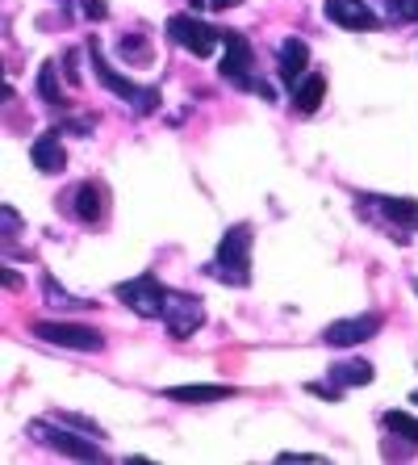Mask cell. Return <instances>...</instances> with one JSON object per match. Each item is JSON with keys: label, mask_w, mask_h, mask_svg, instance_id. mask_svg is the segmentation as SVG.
Returning <instances> with one entry per match:
<instances>
[{"label": "cell", "mask_w": 418, "mask_h": 465, "mask_svg": "<svg viewBox=\"0 0 418 465\" xmlns=\"http://www.w3.org/2000/svg\"><path fill=\"white\" fill-rule=\"evenodd\" d=\"M322 13L326 22L344 25V30H376L381 17L368 9V0H322Z\"/></svg>", "instance_id": "10"}, {"label": "cell", "mask_w": 418, "mask_h": 465, "mask_svg": "<svg viewBox=\"0 0 418 465\" xmlns=\"http://www.w3.org/2000/svg\"><path fill=\"white\" fill-rule=\"evenodd\" d=\"M235 386H222V381H197V386H168L163 399L168 402H184V407H201V402H226L235 399Z\"/></svg>", "instance_id": "13"}, {"label": "cell", "mask_w": 418, "mask_h": 465, "mask_svg": "<svg viewBox=\"0 0 418 465\" xmlns=\"http://www.w3.org/2000/svg\"><path fill=\"white\" fill-rule=\"evenodd\" d=\"M113 293H118L122 302L139 314V319H160V314H163V298H168V285H163L155 272H139V277H130V282L113 285Z\"/></svg>", "instance_id": "5"}, {"label": "cell", "mask_w": 418, "mask_h": 465, "mask_svg": "<svg viewBox=\"0 0 418 465\" xmlns=\"http://www.w3.org/2000/svg\"><path fill=\"white\" fill-rule=\"evenodd\" d=\"M34 336L43 340V344L72 348V352H101V348H105L101 331L80 327V323H59V319H38V323H34Z\"/></svg>", "instance_id": "7"}, {"label": "cell", "mask_w": 418, "mask_h": 465, "mask_svg": "<svg viewBox=\"0 0 418 465\" xmlns=\"http://www.w3.org/2000/svg\"><path fill=\"white\" fill-rule=\"evenodd\" d=\"M306 67H310V46L301 43V38H285L277 51V76L280 84L297 88V80L306 76Z\"/></svg>", "instance_id": "14"}, {"label": "cell", "mask_w": 418, "mask_h": 465, "mask_svg": "<svg viewBox=\"0 0 418 465\" xmlns=\"http://www.w3.org/2000/svg\"><path fill=\"white\" fill-rule=\"evenodd\" d=\"M381 423H385L394 436H402L410 449H418V420L410 411H385V415H381Z\"/></svg>", "instance_id": "20"}, {"label": "cell", "mask_w": 418, "mask_h": 465, "mask_svg": "<svg viewBox=\"0 0 418 465\" xmlns=\"http://www.w3.org/2000/svg\"><path fill=\"white\" fill-rule=\"evenodd\" d=\"M51 420H59V423H72V428H80V432H88V436H105V428H101V423H92V420H84V415H67V411H54Z\"/></svg>", "instance_id": "23"}, {"label": "cell", "mask_w": 418, "mask_h": 465, "mask_svg": "<svg viewBox=\"0 0 418 465\" xmlns=\"http://www.w3.org/2000/svg\"><path fill=\"white\" fill-rule=\"evenodd\" d=\"M410 402H414V407H418V390H414V394H410Z\"/></svg>", "instance_id": "29"}, {"label": "cell", "mask_w": 418, "mask_h": 465, "mask_svg": "<svg viewBox=\"0 0 418 465\" xmlns=\"http://www.w3.org/2000/svg\"><path fill=\"white\" fill-rule=\"evenodd\" d=\"M326 378H331L339 390H347V386H368V381L376 378V369L368 365V361H339V365L326 369Z\"/></svg>", "instance_id": "16"}, {"label": "cell", "mask_w": 418, "mask_h": 465, "mask_svg": "<svg viewBox=\"0 0 418 465\" xmlns=\"http://www.w3.org/2000/svg\"><path fill=\"white\" fill-rule=\"evenodd\" d=\"M306 390H310V394H318V399H326V402H339V394H344L335 381H331V386H326V381H310Z\"/></svg>", "instance_id": "25"}, {"label": "cell", "mask_w": 418, "mask_h": 465, "mask_svg": "<svg viewBox=\"0 0 418 465\" xmlns=\"http://www.w3.org/2000/svg\"><path fill=\"white\" fill-rule=\"evenodd\" d=\"M63 76L72 80V84H80V51H67L63 54Z\"/></svg>", "instance_id": "26"}, {"label": "cell", "mask_w": 418, "mask_h": 465, "mask_svg": "<svg viewBox=\"0 0 418 465\" xmlns=\"http://www.w3.org/2000/svg\"><path fill=\"white\" fill-rule=\"evenodd\" d=\"M30 436L46 449H54L59 457H72V461H109V453L97 444V436H88L72 423H59V420H34L30 423Z\"/></svg>", "instance_id": "2"}, {"label": "cell", "mask_w": 418, "mask_h": 465, "mask_svg": "<svg viewBox=\"0 0 418 465\" xmlns=\"http://www.w3.org/2000/svg\"><path fill=\"white\" fill-rule=\"evenodd\" d=\"M63 130L59 126H51V130H43L38 139L30 143V160H34V168L43 176H59L67 168V152H63V139H59Z\"/></svg>", "instance_id": "11"}, {"label": "cell", "mask_w": 418, "mask_h": 465, "mask_svg": "<svg viewBox=\"0 0 418 465\" xmlns=\"http://www.w3.org/2000/svg\"><path fill=\"white\" fill-rule=\"evenodd\" d=\"M168 38H172L180 51L197 54V59H209V54L218 51V43H222V30L201 22L197 13H176V17H168Z\"/></svg>", "instance_id": "4"}, {"label": "cell", "mask_w": 418, "mask_h": 465, "mask_svg": "<svg viewBox=\"0 0 418 465\" xmlns=\"http://www.w3.org/2000/svg\"><path fill=\"white\" fill-rule=\"evenodd\" d=\"M109 210V193L101 181H80L72 193V214L84 223V227H92V223H101Z\"/></svg>", "instance_id": "12"}, {"label": "cell", "mask_w": 418, "mask_h": 465, "mask_svg": "<svg viewBox=\"0 0 418 465\" xmlns=\"http://www.w3.org/2000/svg\"><path fill=\"white\" fill-rule=\"evenodd\" d=\"M122 54H126V59L147 64V59H151V43L142 38V34H126V38H122Z\"/></svg>", "instance_id": "21"}, {"label": "cell", "mask_w": 418, "mask_h": 465, "mask_svg": "<svg viewBox=\"0 0 418 465\" xmlns=\"http://www.w3.org/2000/svg\"><path fill=\"white\" fill-rule=\"evenodd\" d=\"M222 46H226V54H222V64H218L222 80H230L235 88H251V93H256L259 80L251 76V67H256L251 43H247V38H243L238 30H226V34H222Z\"/></svg>", "instance_id": "8"}, {"label": "cell", "mask_w": 418, "mask_h": 465, "mask_svg": "<svg viewBox=\"0 0 418 465\" xmlns=\"http://www.w3.org/2000/svg\"><path fill=\"white\" fill-rule=\"evenodd\" d=\"M385 327V319L376 311L368 314H355V319H335V323L322 327V344L331 348H352V344H365V340H373L376 331Z\"/></svg>", "instance_id": "9"}, {"label": "cell", "mask_w": 418, "mask_h": 465, "mask_svg": "<svg viewBox=\"0 0 418 465\" xmlns=\"http://www.w3.org/2000/svg\"><path fill=\"white\" fill-rule=\"evenodd\" d=\"M251 243H256V231H251V223H235V227H226L222 239H218V256L214 264H209V277H218V282L226 285H251Z\"/></svg>", "instance_id": "1"}, {"label": "cell", "mask_w": 418, "mask_h": 465, "mask_svg": "<svg viewBox=\"0 0 418 465\" xmlns=\"http://www.w3.org/2000/svg\"><path fill=\"white\" fill-rule=\"evenodd\" d=\"M389 22H418V0H385Z\"/></svg>", "instance_id": "22"}, {"label": "cell", "mask_w": 418, "mask_h": 465, "mask_svg": "<svg viewBox=\"0 0 418 465\" xmlns=\"http://www.w3.org/2000/svg\"><path fill=\"white\" fill-rule=\"evenodd\" d=\"M88 54H92V72H97V80H101V84H105L118 101H126L134 114H155V109H160V88H155V84H134L130 76H122L118 67L105 59V51H101L97 38L88 43Z\"/></svg>", "instance_id": "3"}, {"label": "cell", "mask_w": 418, "mask_h": 465, "mask_svg": "<svg viewBox=\"0 0 418 465\" xmlns=\"http://www.w3.org/2000/svg\"><path fill=\"white\" fill-rule=\"evenodd\" d=\"M381 214L402 227H418V202L414 197H381Z\"/></svg>", "instance_id": "17"}, {"label": "cell", "mask_w": 418, "mask_h": 465, "mask_svg": "<svg viewBox=\"0 0 418 465\" xmlns=\"http://www.w3.org/2000/svg\"><path fill=\"white\" fill-rule=\"evenodd\" d=\"M38 97H43L46 105H63V88H59V67H54V59H46V64L38 67Z\"/></svg>", "instance_id": "19"}, {"label": "cell", "mask_w": 418, "mask_h": 465, "mask_svg": "<svg viewBox=\"0 0 418 465\" xmlns=\"http://www.w3.org/2000/svg\"><path fill=\"white\" fill-rule=\"evenodd\" d=\"M80 9H84L88 22H105L109 9H105V0H80Z\"/></svg>", "instance_id": "24"}, {"label": "cell", "mask_w": 418, "mask_h": 465, "mask_svg": "<svg viewBox=\"0 0 418 465\" xmlns=\"http://www.w3.org/2000/svg\"><path fill=\"white\" fill-rule=\"evenodd\" d=\"M205 9V0H189V13H201Z\"/></svg>", "instance_id": "28"}, {"label": "cell", "mask_w": 418, "mask_h": 465, "mask_svg": "<svg viewBox=\"0 0 418 465\" xmlns=\"http://www.w3.org/2000/svg\"><path fill=\"white\" fill-rule=\"evenodd\" d=\"M280 461H322L318 453H280Z\"/></svg>", "instance_id": "27"}, {"label": "cell", "mask_w": 418, "mask_h": 465, "mask_svg": "<svg viewBox=\"0 0 418 465\" xmlns=\"http://www.w3.org/2000/svg\"><path fill=\"white\" fill-rule=\"evenodd\" d=\"M322 97H326V76L322 72H306L297 80V88H293V109L297 114H314L322 105Z\"/></svg>", "instance_id": "15"}, {"label": "cell", "mask_w": 418, "mask_h": 465, "mask_svg": "<svg viewBox=\"0 0 418 465\" xmlns=\"http://www.w3.org/2000/svg\"><path fill=\"white\" fill-rule=\"evenodd\" d=\"M43 293H46V306H59V311H84V306H92L88 298H75V293H67L63 285L51 277V272H43Z\"/></svg>", "instance_id": "18"}, {"label": "cell", "mask_w": 418, "mask_h": 465, "mask_svg": "<svg viewBox=\"0 0 418 465\" xmlns=\"http://www.w3.org/2000/svg\"><path fill=\"white\" fill-rule=\"evenodd\" d=\"M163 327L172 331V340H189L193 331H201L205 323V306L197 293H180V290H168V298H163Z\"/></svg>", "instance_id": "6"}]
</instances>
